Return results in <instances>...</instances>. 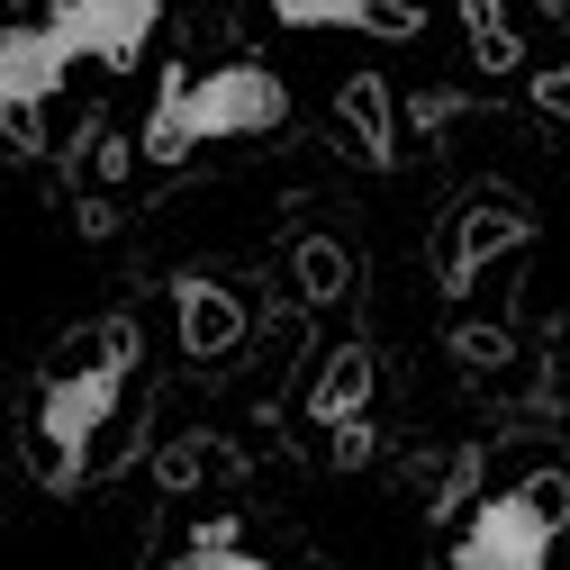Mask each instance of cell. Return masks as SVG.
<instances>
[{"label": "cell", "instance_id": "6da1fadb", "mask_svg": "<svg viewBox=\"0 0 570 570\" xmlns=\"http://www.w3.org/2000/svg\"><path fill=\"white\" fill-rule=\"evenodd\" d=\"M291 118V91H281L272 63H218V73H164V100L146 118V155L181 164L199 146H227V136H272Z\"/></svg>", "mask_w": 570, "mask_h": 570}, {"label": "cell", "instance_id": "7a4b0ae2", "mask_svg": "<svg viewBox=\"0 0 570 570\" xmlns=\"http://www.w3.org/2000/svg\"><path fill=\"white\" fill-rule=\"evenodd\" d=\"M127 363H136V335L109 326L82 372L46 381V399H37V444H46V480H55V489H73V480L91 471V435L109 425V407H118V390H127Z\"/></svg>", "mask_w": 570, "mask_h": 570}, {"label": "cell", "instance_id": "3957f363", "mask_svg": "<svg viewBox=\"0 0 570 570\" xmlns=\"http://www.w3.org/2000/svg\"><path fill=\"white\" fill-rule=\"evenodd\" d=\"M561 508H570V489H561V480H534V489H498V498H480L471 525H462V543H453V570H552Z\"/></svg>", "mask_w": 570, "mask_h": 570}, {"label": "cell", "instance_id": "277c9868", "mask_svg": "<svg viewBox=\"0 0 570 570\" xmlns=\"http://www.w3.org/2000/svg\"><path fill=\"white\" fill-rule=\"evenodd\" d=\"M37 28L55 37L63 63L127 73V63H146V46H155V28H164V0H55Z\"/></svg>", "mask_w": 570, "mask_h": 570}, {"label": "cell", "instance_id": "5b68a950", "mask_svg": "<svg viewBox=\"0 0 570 570\" xmlns=\"http://www.w3.org/2000/svg\"><path fill=\"white\" fill-rule=\"evenodd\" d=\"M63 82H73V63L55 55L46 28H10L0 37V118H10V136H37V118L55 109Z\"/></svg>", "mask_w": 570, "mask_h": 570}, {"label": "cell", "instance_id": "8992f818", "mask_svg": "<svg viewBox=\"0 0 570 570\" xmlns=\"http://www.w3.org/2000/svg\"><path fill=\"white\" fill-rule=\"evenodd\" d=\"M263 10L281 19V28H416V10H407V0H263Z\"/></svg>", "mask_w": 570, "mask_h": 570}, {"label": "cell", "instance_id": "52a82bcc", "mask_svg": "<svg viewBox=\"0 0 570 570\" xmlns=\"http://www.w3.org/2000/svg\"><path fill=\"white\" fill-rule=\"evenodd\" d=\"M236 335H245V308L227 291H208V281H181V353L208 363V353H227Z\"/></svg>", "mask_w": 570, "mask_h": 570}, {"label": "cell", "instance_id": "ba28073f", "mask_svg": "<svg viewBox=\"0 0 570 570\" xmlns=\"http://www.w3.org/2000/svg\"><path fill=\"white\" fill-rule=\"evenodd\" d=\"M363 381H372L363 353H335V372H326V390H317V416H326V425H353V407H363Z\"/></svg>", "mask_w": 570, "mask_h": 570}, {"label": "cell", "instance_id": "9c48e42d", "mask_svg": "<svg viewBox=\"0 0 570 570\" xmlns=\"http://www.w3.org/2000/svg\"><path fill=\"white\" fill-rule=\"evenodd\" d=\"M462 10H471V46H480V63H489V73H508L517 46H508V19H498V0H462Z\"/></svg>", "mask_w": 570, "mask_h": 570}, {"label": "cell", "instance_id": "30bf717a", "mask_svg": "<svg viewBox=\"0 0 570 570\" xmlns=\"http://www.w3.org/2000/svg\"><path fill=\"white\" fill-rule=\"evenodd\" d=\"M344 109H353V127H363V146H390V91L381 82H353Z\"/></svg>", "mask_w": 570, "mask_h": 570}, {"label": "cell", "instance_id": "8fae6325", "mask_svg": "<svg viewBox=\"0 0 570 570\" xmlns=\"http://www.w3.org/2000/svg\"><path fill=\"white\" fill-rule=\"evenodd\" d=\"M181 570H272V561H254V552H245L236 534H208V543H199V552H190Z\"/></svg>", "mask_w": 570, "mask_h": 570}, {"label": "cell", "instance_id": "7c38bea8", "mask_svg": "<svg viewBox=\"0 0 570 570\" xmlns=\"http://www.w3.org/2000/svg\"><path fill=\"white\" fill-rule=\"evenodd\" d=\"M299 281H308V291H335V281H344V254H335V245H299Z\"/></svg>", "mask_w": 570, "mask_h": 570}, {"label": "cell", "instance_id": "4fadbf2b", "mask_svg": "<svg viewBox=\"0 0 570 570\" xmlns=\"http://www.w3.org/2000/svg\"><path fill=\"white\" fill-rule=\"evenodd\" d=\"M534 91H543V109H552V118H570V73H543Z\"/></svg>", "mask_w": 570, "mask_h": 570}]
</instances>
